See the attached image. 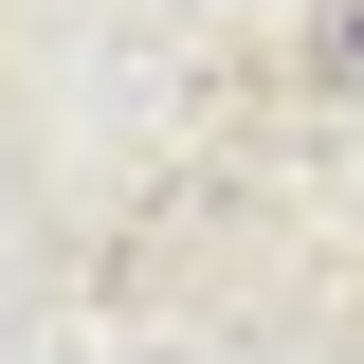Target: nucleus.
<instances>
[]
</instances>
